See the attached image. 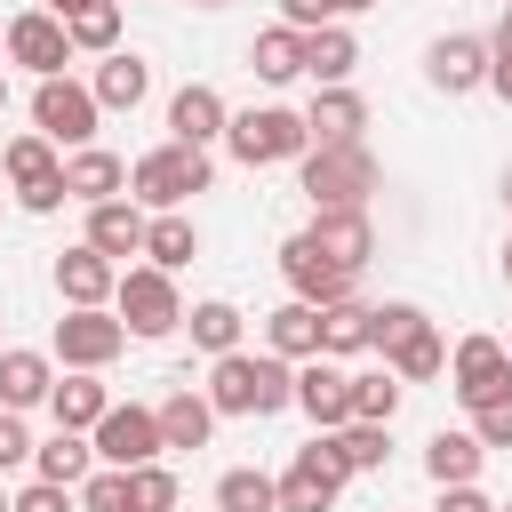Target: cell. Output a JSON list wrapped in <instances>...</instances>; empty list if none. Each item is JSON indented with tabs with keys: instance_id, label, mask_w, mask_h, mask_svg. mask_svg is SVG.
Here are the masks:
<instances>
[{
	"instance_id": "obj_5",
	"label": "cell",
	"mask_w": 512,
	"mask_h": 512,
	"mask_svg": "<svg viewBox=\"0 0 512 512\" xmlns=\"http://www.w3.org/2000/svg\"><path fill=\"white\" fill-rule=\"evenodd\" d=\"M112 312H120V328H128V336H144V344L176 336V328H184L176 272H160V264H128V272H120V288H112Z\"/></svg>"
},
{
	"instance_id": "obj_27",
	"label": "cell",
	"mask_w": 512,
	"mask_h": 512,
	"mask_svg": "<svg viewBox=\"0 0 512 512\" xmlns=\"http://www.w3.org/2000/svg\"><path fill=\"white\" fill-rule=\"evenodd\" d=\"M264 352H280V360H320V304H280V312H264Z\"/></svg>"
},
{
	"instance_id": "obj_35",
	"label": "cell",
	"mask_w": 512,
	"mask_h": 512,
	"mask_svg": "<svg viewBox=\"0 0 512 512\" xmlns=\"http://www.w3.org/2000/svg\"><path fill=\"white\" fill-rule=\"evenodd\" d=\"M72 32V56H112L120 48V0H88L80 16H64Z\"/></svg>"
},
{
	"instance_id": "obj_31",
	"label": "cell",
	"mask_w": 512,
	"mask_h": 512,
	"mask_svg": "<svg viewBox=\"0 0 512 512\" xmlns=\"http://www.w3.org/2000/svg\"><path fill=\"white\" fill-rule=\"evenodd\" d=\"M368 328H376V304H360V296L328 304V312H320V360H352V352H368Z\"/></svg>"
},
{
	"instance_id": "obj_43",
	"label": "cell",
	"mask_w": 512,
	"mask_h": 512,
	"mask_svg": "<svg viewBox=\"0 0 512 512\" xmlns=\"http://www.w3.org/2000/svg\"><path fill=\"white\" fill-rule=\"evenodd\" d=\"M472 440L480 448H512V392L488 400V408H472Z\"/></svg>"
},
{
	"instance_id": "obj_14",
	"label": "cell",
	"mask_w": 512,
	"mask_h": 512,
	"mask_svg": "<svg viewBox=\"0 0 512 512\" xmlns=\"http://www.w3.org/2000/svg\"><path fill=\"white\" fill-rule=\"evenodd\" d=\"M488 64H496V48H488L480 32H440V40L424 48V80H432L440 96H472V88H488Z\"/></svg>"
},
{
	"instance_id": "obj_25",
	"label": "cell",
	"mask_w": 512,
	"mask_h": 512,
	"mask_svg": "<svg viewBox=\"0 0 512 512\" xmlns=\"http://www.w3.org/2000/svg\"><path fill=\"white\" fill-rule=\"evenodd\" d=\"M88 88H96L104 112H136V104L152 96V64H144L136 48H112V56H96V80H88Z\"/></svg>"
},
{
	"instance_id": "obj_11",
	"label": "cell",
	"mask_w": 512,
	"mask_h": 512,
	"mask_svg": "<svg viewBox=\"0 0 512 512\" xmlns=\"http://www.w3.org/2000/svg\"><path fill=\"white\" fill-rule=\"evenodd\" d=\"M280 280H288V296H296V304H320V312L352 296V272H344L336 256H320V240H312V232H288V240H280Z\"/></svg>"
},
{
	"instance_id": "obj_57",
	"label": "cell",
	"mask_w": 512,
	"mask_h": 512,
	"mask_svg": "<svg viewBox=\"0 0 512 512\" xmlns=\"http://www.w3.org/2000/svg\"><path fill=\"white\" fill-rule=\"evenodd\" d=\"M496 512H512V504H496Z\"/></svg>"
},
{
	"instance_id": "obj_55",
	"label": "cell",
	"mask_w": 512,
	"mask_h": 512,
	"mask_svg": "<svg viewBox=\"0 0 512 512\" xmlns=\"http://www.w3.org/2000/svg\"><path fill=\"white\" fill-rule=\"evenodd\" d=\"M0 40H8V24H0Z\"/></svg>"
},
{
	"instance_id": "obj_36",
	"label": "cell",
	"mask_w": 512,
	"mask_h": 512,
	"mask_svg": "<svg viewBox=\"0 0 512 512\" xmlns=\"http://www.w3.org/2000/svg\"><path fill=\"white\" fill-rule=\"evenodd\" d=\"M144 256L160 264V272H184L192 256H200V232H192V216H152V232H144Z\"/></svg>"
},
{
	"instance_id": "obj_39",
	"label": "cell",
	"mask_w": 512,
	"mask_h": 512,
	"mask_svg": "<svg viewBox=\"0 0 512 512\" xmlns=\"http://www.w3.org/2000/svg\"><path fill=\"white\" fill-rule=\"evenodd\" d=\"M176 496H184V488H176L168 464H136V472H128V512H176Z\"/></svg>"
},
{
	"instance_id": "obj_45",
	"label": "cell",
	"mask_w": 512,
	"mask_h": 512,
	"mask_svg": "<svg viewBox=\"0 0 512 512\" xmlns=\"http://www.w3.org/2000/svg\"><path fill=\"white\" fill-rule=\"evenodd\" d=\"M280 24H296V32H320V24H336V8H328V0H280Z\"/></svg>"
},
{
	"instance_id": "obj_22",
	"label": "cell",
	"mask_w": 512,
	"mask_h": 512,
	"mask_svg": "<svg viewBox=\"0 0 512 512\" xmlns=\"http://www.w3.org/2000/svg\"><path fill=\"white\" fill-rule=\"evenodd\" d=\"M352 72H360V32H352V24L304 32V80H312V88H352Z\"/></svg>"
},
{
	"instance_id": "obj_50",
	"label": "cell",
	"mask_w": 512,
	"mask_h": 512,
	"mask_svg": "<svg viewBox=\"0 0 512 512\" xmlns=\"http://www.w3.org/2000/svg\"><path fill=\"white\" fill-rule=\"evenodd\" d=\"M504 288H512V240H504Z\"/></svg>"
},
{
	"instance_id": "obj_53",
	"label": "cell",
	"mask_w": 512,
	"mask_h": 512,
	"mask_svg": "<svg viewBox=\"0 0 512 512\" xmlns=\"http://www.w3.org/2000/svg\"><path fill=\"white\" fill-rule=\"evenodd\" d=\"M504 208H512V168H504Z\"/></svg>"
},
{
	"instance_id": "obj_13",
	"label": "cell",
	"mask_w": 512,
	"mask_h": 512,
	"mask_svg": "<svg viewBox=\"0 0 512 512\" xmlns=\"http://www.w3.org/2000/svg\"><path fill=\"white\" fill-rule=\"evenodd\" d=\"M120 352H128V328H120V312H64V320H56V360H64V368H88V376H104Z\"/></svg>"
},
{
	"instance_id": "obj_54",
	"label": "cell",
	"mask_w": 512,
	"mask_h": 512,
	"mask_svg": "<svg viewBox=\"0 0 512 512\" xmlns=\"http://www.w3.org/2000/svg\"><path fill=\"white\" fill-rule=\"evenodd\" d=\"M0 112H8V80H0Z\"/></svg>"
},
{
	"instance_id": "obj_24",
	"label": "cell",
	"mask_w": 512,
	"mask_h": 512,
	"mask_svg": "<svg viewBox=\"0 0 512 512\" xmlns=\"http://www.w3.org/2000/svg\"><path fill=\"white\" fill-rule=\"evenodd\" d=\"M48 416H56L64 432H96V424L112 416V392H104V376H88V368H64V376H56V392H48Z\"/></svg>"
},
{
	"instance_id": "obj_23",
	"label": "cell",
	"mask_w": 512,
	"mask_h": 512,
	"mask_svg": "<svg viewBox=\"0 0 512 512\" xmlns=\"http://www.w3.org/2000/svg\"><path fill=\"white\" fill-rule=\"evenodd\" d=\"M144 232H152V216H144L136 200H104V208H88V232H80V240L120 264V256H144Z\"/></svg>"
},
{
	"instance_id": "obj_28",
	"label": "cell",
	"mask_w": 512,
	"mask_h": 512,
	"mask_svg": "<svg viewBox=\"0 0 512 512\" xmlns=\"http://www.w3.org/2000/svg\"><path fill=\"white\" fill-rule=\"evenodd\" d=\"M88 472H96V440H88V432H64V424H56V432H48L40 448H32V480H56V488H80Z\"/></svg>"
},
{
	"instance_id": "obj_6",
	"label": "cell",
	"mask_w": 512,
	"mask_h": 512,
	"mask_svg": "<svg viewBox=\"0 0 512 512\" xmlns=\"http://www.w3.org/2000/svg\"><path fill=\"white\" fill-rule=\"evenodd\" d=\"M96 120H104V104H96V88L88 80H32V128L56 144V152H80V144H96Z\"/></svg>"
},
{
	"instance_id": "obj_8",
	"label": "cell",
	"mask_w": 512,
	"mask_h": 512,
	"mask_svg": "<svg viewBox=\"0 0 512 512\" xmlns=\"http://www.w3.org/2000/svg\"><path fill=\"white\" fill-rule=\"evenodd\" d=\"M88 440H96V464H112V472H136V464H160V456H168L160 408H144V400H112V416H104Z\"/></svg>"
},
{
	"instance_id": "obj_19",
	"label": "cell",
	"mask_w": 512,
	"mask_h": 512,
	"mask_svg": "<svg viewBox=\"0 0 512 512\" xmlns=\"http://www.w3.org/2000/svg\"><path fill=\"white\" fill-rule=\"evenodd\" d=\"M312 240H320V256H336L352 280H360V264L376 256V224H368V208H312V224H304Z\"/></svg>"
},
{
	"instance_id": "obj_4",
	"label": "cell",
	"mask_w": 512,
	"mask_h": 512,
	"mask_svg": "<svg viewBox=\"0 0 512 512\" xmlns=\"http://www.w3.org/2000/svg\"><path fill=\"white\" fill-rule=\"evenodd\" d=\"M224 152H232L240 168H280V160H304V152H312V128H304V112H288V104H248V112H232V128H224Z\"/></svg>"
},
{
	"instance_id": "obj_44",
	"label": "cell",
	"mask_w": 512,
	"mask_h": 512,
	"mask_svg": "<svg viewBox=\"0 0 512 512\" xmlns=\"http://www.w3.org/2000/svg\"><path fill=\"white\" fill-rule=\"evenodd\" d=\"M16 512H80V488H56V480H24V488H16Z\"/></svg>"
},
{
	"instance_id": "obj_30",
	"label": "cell",
	"mask_w": 512,
	"mask_h": 512,
	"mask_svg": "<svg viewBox=\"0 0 512 512\" xmlns=\"http://www.w3.org/2000/svg\"><path fill=\"white\" fill-rule=\"evenodd\" d=\"M208 432H216V408H208V392L176 384V392L160 400V440H168V448H208Z\"/></svg>"
},
{
	"instance_id": "obj_38",
	"label": "cell",
	"mask_w": 512,
	"mask_h": 512,
	"mask_svg": "<svg viewBox=\"0 0 512 512\" xmlns=\"http://www.w3.org/2000/svg\"><path fill=\"white\" fill-rule=\"evenodd\" d=\"M400 392H408V384H400L392 368H384V376H352V424H392V416H400Z\"/></svg>"
},
{
	"instance_id": "obj_26",
	"label": "cell",
	"mask_w": 512,
	"mask_h": 512,
	"mask_svg": "<svg viewBox=\"0 0 512 512\" xmlns=\"http://www.w3.org/2000/svg\"><path fill=\"white\" fill-rule=\"evenodd\" d=\"M480 464H488V448L472 440V424H464V432H448V424H440V432L424 440V472H432V488H472V480H480Z\"/></svg>"
},
{
	"instance_id": "obj_40",
	"label": "cell",
	"mask_w": 512,
	"mask_h": 512,
	"mask_svg": "<svg viewBox=\"0 0 512 512\" xmlns=\"http://www.w3.org/2000/svg\"><path fill=\"white\" fill-rule=\"evenodd\" d=\"M424 320H432L424 304H376V328H368V352H392V344H408V336H416Z\"/></svg>"
},
{
	"instance_id": "obj_15",
	"label": "cell",
	"mask_w": 512,
	"mask_h": 512,
	"mask_svg": "<svg viewBox=\"0 0 512 512\" xmlns=\"http://www.w3.org/2000/svg\"><path fill=\"white\" fill-rule=\"evenodd\" d=\"M120 272H128V264L96 256L88 240H80V248H64V256H56V296H64V312H104V304H112V288H120Z\"/></svg>"
},
{
	"instance_id": "obj_33",
	"label": "cell",
	"mask_w": 512,
	"mask_h": 512,
	"mask_svg": "<svg viewBox=\"0 0 512 512\" xmlns=\"http://www.w3.org/2000/svg\"><path fill=\"white\" fill-rule=\"evenodd\" d=\"M384 368H392L400 384H432V376H448V344H440V328L424 320L408 344H392V352H384Z\"/></svg>"
},
{
	"instance_id": "obj_7",
	"label": "cell",
	"mask_w": 512,
	"mask_h": 512,
	"mask_svg": "<svg viewBox=\"0 0 512 512\" xmlns=\"http://www.w3.org/2000/svg\"><path fill=\"white\" fill-rule=\"evenodd\" d=\"M0 168H8V184H16V200L32 208V216H56L72 192H64V160H56V144L32 128V136H8L0 144Z\"/></svg>"
},
{
	"instance_id": "obj_51",
	"label": "cell",
	"mask_w": 512,
	"mask_h": 512,
	"mask_svg": "<svg viewBox=\"0 0 512 512\" xmlns=\"http://www.w3.org/2000/svg\"><path fill=\"white\" fill-rule=\"evenodd\" d=\"M192 8H232V0H192Z\"/></svg>"
},
{
	"instance_id": "obj_32",
	"label": "cell",
	"mask_w": 512,
	"mask_h": 512,
	"mask_svg": "<svg viewBox=\"0 0 512 512\" xmlns=\"http://www.w3.org/2000/svg\"><path fill=\"white\" fill-rule=\"evenodd\" d=\"M184 328H192V344H200L208 360H224V352H240V328H248V320H240L232 296H208V304L184 312Z\"/></svg>"
},
{
	"instance_id": "obj_10",
	"label": "cell",
	"mask_w": 512,
	"mask_h": 512,
	"mask_svg": "<svg viewBox=\"0 0 512 512\" xmlns=\"http://www.w3.org/2000/svg\"><path fill=\"white\" fill-rule=\"evenodd\" d=\"M344 464H336V448H328V432H312L304 448H296V464L280 472V512H336V496H344Z\"/></svg>"
},
{
	"instance_id": "obj_21",
	"label": "cell",
	"mask_w": 512,
	"mask_h": 512,
	"mask_svg": "<svg viewBox=\"0 0 512 512\" xmlns=\"http://www.w3.org/2000/svg\"><path fill=\"white\" fill-rule=\"evenodd\" d=\"M56 392V352H32V344H8L0 352V408H48Z\"/></svg>"
},
{
	"instance_id": "obj_1",
	"label": "cell",
	"mask_w": 512,
	"mask_h": 512,
	"mask_svg": "<svg viewBox=\"0 0 512 512\" xmlns=\"http://www.w3.org/2000/svg\"><path fill=\"white\" fill-rule=\"evenodd\" d=\"M208 408L216 416H280V408H296V360L248 352V344L208 360Z\"/></svg>"
},
{
	"instance_id": "obj_49",
	"label": "cell",
	"mask_w": 512,
	"mask_h": 512,
	"mask_svg": "<svg viewBox=\"0 0 512 512\" xmlns=\"http://www.w3.org/2000/svg\"><path fill=\"white\" fill-rule=\"evenodd\" d=\"M40 8H48V16H80L88 0H40Z\"/></svg>"
},
{
	"instance_id": "obj_34",
	"label": "cell",
	"mask_w": 512,
	"mask_h": 512,
	"mask_svg": "<svg viewBox=\"0 0 512 512\" xmlns=\"http://www.w3.org/2000/svg\"><path fill=\"white\" fill-rule=\"evenodd\" d=\"M216 512H280V480L256 472V464H232L216 480Z\"/></svg>"
},
{
	"instance_id": "obj_16",
	"label": "cell",
	"mask_w": 512,
	"mask_h": 512,
	"mask_svg": "<svg viewBox=\"0 0 512 512\" xmlns=\"http://www.w3.org/2000/svg\"><path fill=\"white\" fill-rule=\"evenodd\" d=\"M224 128H232V104H224V88H208V80H184V88L168 96V136H176V144H200V152H208Z\"/></svg>"
},
{
	"instance_id": "obj_29",
	"label": "cell",
	"mask_w": 512,
	"mask_h": 512,
	"mask_svg": "<svg viewBox=\"0 0 512 512\" xmlns=\"http://www.w3.org/2000/svg\"><path fill=\"white\" fill-rule=\"evenodd\" d=\"M248 72L272 80V88L304 80V32H296V24H264V32L248 40Z\"/></svg>"
},
{
	"instance_id": "obj_3",
	"label": "cell",
	"mask_w": 512,
	"mask_h": 512,
	"mask_svg": "<svg viewBox=\"0 0 512 512\" xmlns=\"http://www.w3.org/2000/svg\"><path fill=\"white\" fill-rule=\"evenodd\" d=\"M296 184H304L312 208H368V192L384 184V168H376L368 144H312L296 160Z\"/></svg>"
},
{
	"instance_id": "obj_9",
	"label": "cell",
	"mask_w": 512,
	"mask_h": 512,
	"mask_svg": "<svg viewBox=\"0 0 512 512\" xmlns=\"http://www.w3.org/2000/svg\"><path fill=\"white\" fill-rule=\"evenodd\" d=\"M0 48H8V64L32 72V80H64V64H72V32H64V16H48V8H16Z\"/></svg>"
},
{
	"instance_id": "obj_41",
	"label": "cell",
	"mask_w": 512,
	"mask_h": 512,
	"mask_svg": "<svg viewBox=\"0 0 512 512\" xmlns=\"http://www.w3.org/2000/svg\"><path fill=\"white\" fill-rule=\"evenodd\" d=\"M80 512H128V472L96 464V472L80 480Z\"/></svg>"
},
{
	"instance_id": "obj_46",
	"label": "cell",
	"mask_w": 512,
	"mask_h": 512,
	"mask_svg": "<svg viewBox=\"0 0 512 512\" xmlns=\"http://www.w3.org/2000/svg\"><path fill=\"white\" fill-rule=\"evenodd\" d=\"M432 512H496V504H488V496H480V480H472V488H440V504H432Z\"/></svg>"
},
{
	"instance_id": "obj_52",
	"label": "cell",
	"mask_w": 512,
	"mask_h": 512,
	"mask_svg": "<svg viewBox=\"0 0 512 512\" xmlns=\"http://www.w3.org/2000/svg\"><path fill=\"white\" fill-rule=\"evenodd\" d=\"M0 512H16V496H8V488H0Z\"/></svg>"
},
{
	"instance_id": "obj_47",
	"label": "cell",
	"mask_w": 512,
	"mask_h": 512,
	"mask_svg": "<svg viewBox=\"0 0 512 512\" xmlns=\"http://www.w3.org/2000/svg\"><path fill=\"white\" fill-rule=\"evenodd\" d=\"M496 56H512V0H504V16H496V40H488Z\"/></svg>"
},
{
	"instance_id": "obj_2",
	"label": "cell",
	"mask_w": 512,
	"mask_h": 512,
	"mask_svg": "<svg viewBox=\"0 0 512 512\" xmlns=\"http://www.w3.org/2000/svg\"><path fill=\"white\" fill-rule=\"evenodd\" d=\"M208 176H216V160L200 152V144H152L136 168H128V200L136 208H152V216H168V208H184L192 192H208Z\"/></svg>"
},
{
	"instance_id": "obj_12",
	"label": "cell",
	"mask_w": 512,
	"mask_h": 512,
	"mask_svg": "<svg viewBox=\"0 0 512 512\" xmlns=\"http://www.w3.org/2000/svg\"><path fill=\"white\" fill-rule=\"evenodd\" d=\"M448 392H456L464 408L504 400V392H512V352H504V336H464V344L448 352Z\"/></svg>"
},
{
	"instance_id": "obj_56",
	"label": "cell",
	"mask_w": 512,
	"mask_h": 512,
	"mask_svg": "<svg viewBox=\"0 0 512 512\" xmlns=\"http://www.w3.org/2000/svg\"><path fill=\"white\" fill-rule=\"evenodd\" d=\"M504 352H512V336H504Z\"/></svg>"
},
{
	"instance_id": "obj_18",
	"label": "cell",
	"mask_w": 512,
	"mask_h": 512,
	"mask_svg": "<svg viewBox=\"0 0 512 512\" xmlns=\"http://www.w3.org/2000/svg\"><path fill=\"white\" fill-rule=\"evenodd\" d=\"M64 192H72L80 208L128 200V160H120V152H104V144H80V152H64Z\"/></svg>"
},
{
	"instance_id": "obj_42",
	"label": "cell",
	"mask_w": 512,
	"mask_h": 512,
	"mask_svg": "<svg viewBox=\"0 0 512 512\" xmlns=\"http://www.w3.org/2000/svg\"><path fill=\"white\" fill-rule=\"evenodd\" d=\"M32 448H40V440L24 432V416H16V408H0V480H8V472H24V464H32Z\"/></svg>"
},
{
	"instance_id": "obj_48",
	"label": "cell",
	"mask_w": 512,
	"mask_h": 512,
	"mask_svg": "<svg viewBox=\"0 0 512 512\" xmlns=\"http://www.w3.org/2000/svg\"><path fill=\"white\" fill-rule=\"evenodd\" d=\"M328 8H336V24H352V16H368L376 0H328Z\"/></svg>"
},
{
	"instance_id": "obj_20",
	"label": "cell",
	"mask_w": 512,
	"mask_h": 512,
	"mask_svg": "<svg viewBox=\"0 0 512 512\" xmlns=\"http://www.w3.org/2000/svg\"><path fill=\"white\" fill-rule=\"evenodd\" d=\"M304 128H312V144H368V96L360 88H312Z\"/></svg>"
},
{
	"instance_id": "obj_17",
	"label": "cell",
	"mask_w": 512,
	"mask_h": 512,
	"mask_svg": "<svg viewBox=\"0 0 512 512\" xmlns=\"http://www.w3.org/2000/svg\"><path fill=\"white\" fill-rule=\"evenodd\" d=\"M296 408L312 416V432H344L352 424V376L336 360H304L296 368Z\"/></svg>"
},
{
	"instance_id": "obj_37",
	"label": "cell",
	"mask_w": 512,
	"mask_h": 512,
	"mask_svg": "<svg viewBox=\"0 0 512 512\" xmlns=\"http://www.w3.org/2000/svg\"><path fill=\"white\" fill-rule=\"evenodd\" d=\"M328 448H336L344 472H384V456H392V424H344V432H328Z\"/></svg>"
}]
</instances>
